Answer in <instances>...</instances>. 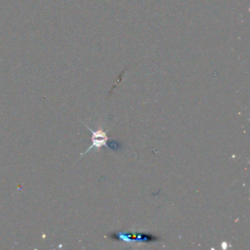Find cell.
I'll list each match as a JSON object with an SVG mask.
<instances>
[{
    "label": "cell",
    "instance_id": "6da1fadb",
    "mask_svg": "<svg viewBox=\"0 0 250 250\" xmlns=\"http://www.w3.org/2000/svg\"><path fill=\"white\" fill-rule=\"evenodd\" d=\"M85 126L92 132V145L89 146V148L87 150H85L83 153H81V156H83L85 153L89 152L91 149H93L94 147L95 148H99L101 146H106V143L108 141V138H107V135L106 133H104L103 130H97V131H93L88 125L85 124Z\"/></svg>",
    "mask_w": 250,
    "mask_h": 250
},
{
    "label": "cell",
    "instance_id": "7a4b0ae2",
    "mask_svg": "<svg viewBox=\"0 0 250 250\" xmlns=\"http://www.w3.org/2000/svg\"><path fill=\"white\" fill-rule=\"evenodd\" d=\"M106 145H107V147H109L112 150H117V149H120L122 147V145L119 142H116L115 140L107 141Z\"/></svg>",
    "mask_w": 250,
    "mask_h": 250
}]
</instances>
